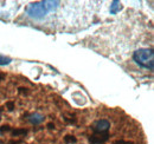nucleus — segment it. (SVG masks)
<instances>
[{"instance_id":"f257e3e1","label":"nucleus","mask_w":154,"mask_h":144,"mask_svg":"<svg viewBox=\"0 0 154 144\" xmlns=\"http://www.w3.org/2000/svg\"><path fill=\"white\" fill-rule=\"evenodd\" d=\"M109 129H110V122L108 119H98L93 126V135L89 137L90 144H104L109 140Z\"/></svg>"},{"instance_id":"f03ea898","label":"nucleus","mask_w":154,"mask_h":144,"mask_svg":"<svg viewBox=\"0 0 154 144\" xmlns=\"http://www.w3.org/2000/svg\"><path fill=\"white\" fill-rule=\"evenodd\" d=\"M133 60L142 69L153 71L154 70V51L153 49L141 47L135 50L133 53Z\"/></svg>"},{"instance_id":"7ed1b4c3","label":"nucleus","mask_w":154,"mask_h":144,"mask_svg":"<svg viewBox=\"0 0 154 144\" xmlns=\"http://www.w3.org/2000/svg\"><path fill=\"white\" fill-rule=\"evenodd\" d=\"M26 14L31 19L43 20L48 16V12L43 5V1H38V2H32L26 7Z\"/></svg>"},{"instance_id":"20e7f679","label":"nucleus","mask_w":154,"mask_h":144,"mask_svg":"<svg viewBox=\"0 0 154 144\" xmlns=\"http://www.w3.org/2000/svg\"><path fill=\"white\" fill-rule=\"evenodd\" d=\"M26 117H27V121H29L31 124H33V125H38V124L44 122V116L38 113V112L26 113Z\"/></svg>"},{"instance_id":"39448f33","label":"nucleus","mask_w":154,"mask_h":144,"mask_svg":"<svg viewBox=\"0 0 154 144\" xmlns=\"http://www.w3.org/2000/svg\"><path fill=\"white\" fill-rule=\"evenodd\" d=\"M122 10H123V5H122L120 1H117V0L112 1L110 7H109V12H110V14H116V13H119V12L122 11Z\"/></svg>"},{"instance_id":"423d86ee","label":"nucleus","mask_w":154,"mask_h":144,"mask_svg":"<svg viewBox=\"0 0 154 144\" xmlns=\"http://www.w3.org/2000/svg\"><path fill=\"white\" fill-rule=\"evenodd\" d=\"M27 134L26 129H12L11 130V135L12 137H19V136H25Z\"/></svg>"},{"instance_id":"0eeeda50","label":"nucleus","mask_w":154,"mask_h":144,"mask_svg":"<svg viewBox=\"0 0 154 144\" xmlns=\"http://www.w3.org/2000/svg\"><path fill=\"white\" fill-rule=\"evenodd\" d=\"M11 62H12V58H10V57H7V56L0 54V66L8 65V64H11Z\"/></svg>"},{"instance_id":"6e6552de","label":"nucleus","mask_w":154,"mask_h":144,"mask_svg":"<svg viewBox=\"0 0 154 144\" xmlns=\"http://www.w3.org/2000/svg\"><path fill=\"white\" fill-rule=\"evenodd\" d=\"M64 142L65 144H72V143H76L77 142V138L75 136H71V135H66L64 137Z\"/></svg>"},{"instance_id":"1a4fd4ad","label":"nucleus","mask_w":154,"mask_h":144,"mask_svg":"<svg viewBox=\"0 0 154 144\" xmlns=\"http://www.w3.org/2000/svg\"><path fill=\"white\" fill-rule=\"evenodd\" d=\"M113 144H134L133 142H131V141H125V140H117L115 141Z\"/></svg>"},{"instance_id":"9d476101","label":"nucleus","mask_w":154,"mask_h":144,"mask_svg":"<svg viewBox=\"0 0 154 144\" xmlns=\"http://www.w3.org/2000/svg\"><path fill=\"white\" fill-rule=\"evenodd\" d=\"M6 106L8 109V111H13V110H14V103H13V102H8V103L6 104Z\"/></svg>"},{"instance_id":"9b49d317","label":"nucleus","mask_w":154,"mask_h":144,"mask_svg":"<svg viewBox=\"0 0 154 144\" xmlns=\"http://www.w3.org/2000/svg\"><path fill=\"white\" fill-rule=\"evenodd\" d=\"M21 142L23 141H11L8 144H21Z\"/></svg>"},{"instance_id":"f8f14e48","label":"nucleus","mask_w":154,"mask_h":144,"mask_svg":"<svg viewBox=\"0 0 154 144\" xmlns=\"http://www.w3.org/2000/svg\"><path fill=\"white\" fill-rule=\"evenodd\" d=\"M48 128H49V129H55V124H54V123H49V124H48Z\"/></svg>"},{"instance_id":"ddd939ff","label":"nucleus","mask_w":154,"mask_h":144,"mask_svg":"<svg viewBox=\"0 0 154 144\" xmlns=\"http://www.w3.org/2000/svg\"><path fill=\"white\" fill-rule=\"evenodd\" d=\"M2 134H4V132H2V130H1V128H0V136H1Z\"/></svg>"},{"instance_id":"4468645a","label":"nucleus","mask_w":154,"mask_h":144,"mask_svg":"<svg viewBox=\"0 0 154 144\" xmlns=\"http://www.w3.org/2000/svg\"><path fill=\"white\" fill-rule=\"evenodd\" d=\"M0 121H1V112H0Z\"/></svg>"}]
</instances>
